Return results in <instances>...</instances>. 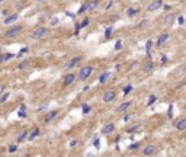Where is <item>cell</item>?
Here are the masks:
<instances>
[{"label": "cell", "mask_w": 186, "mask_h": 157, "mask_svg": "<svg viewBox=\"0 0 186 157\" xmlns=\"http://www.w3.org/2000/svg\"><path fill=\"white\" fill-rule=\"evenodd\" d=\"M114 99H115V92L114 90L106 92V93H105V96H103V102H105V103H109V102H112Z\"/></svg>", "instance_id": "5"}, {"label": "cell", "mask_w": 186, "mask_h": 157, "mask_svg": "<svg viewBox=\"0 0 186 157\" xmlns=\"http://www.w3.org/2000/svg\"><path fill=\"white\" fill-rule=\"evenodd\" d=\"M95 147H96V148H99V138H98V137L95 138Z\"/></svg>", "instance_id": "38"}, {"label": "cell", "mask_w": 186, "mask_h": 157, "mask_svg": "<svg viewBox=\"0 0 186 157\" xmlns=\"http://www.w3.org/2000/svg\"><path fill=\"white\" fill-rule=\"evenodd\" d=\"M98 4H99V0H92V2H89L86 4V10H95L98 7Z\"/></svg>", "instance_id": "6"}, {"label": "cell", "mask_w": 186, "mask_h": 157, "mask_svg": "<svg viewBox=\"0 0 186 157\" xmlns=\"http://www.w3.org/2000/svg\"><path fill=\"white\" fill-rule=\"evenodd\" d=\"M26 51H28V48H22V50H20V53H19V55H22V54H25Z\"/></svg>", "instance_id": "40"}, {"label": "cell", "mask_w": 186, "mask_h": 157, "mask_svg": "<svg viewBox=\"0 0 186 157\" xmlns=\"http://www.w3.org/2000/svg\"><path fill=\"white\" fill-rule=\"evenodd\" d=\"M19 116H20V118H25V116H26V113H25V109H22V111H20V112H19Z\"/></svg>", "instance_id": "35"}, {"label": "cell", "mask_w": 186, "mask_h": 157, "mask_svg": "<svg viewBox=\"0 0 186 157\" xmlns=\"http://www.w3.org/2000/svg\"><path fill=\"white\" fill-rule=\"evenodd\" d=\"M129 106H131V102H124L122 105H119V106H118L116 112H124V111H125V109H128Z\"/></svg>", "instance_id": "13"}, {"label": "cell", "mask_w": 186, "mask_h": 157, "mask_svg": "<svg viewBox=\"0 0 186 157\" xmlns=\"http://www.w3.org/2000/svg\"><path fill=\"white\" fill-rule=\"evenodd\" d=\"M138 147H140V143H134V144H131L128 148H129V150H137Z\"/></svg>", "instance_id": "26"}, {"label": "cell", "mask_w": 186, "mask_h": 157, "mask_svg": "<svg viewBox=\"0 0 186 157\" xmlns=\"http://www.w3.org/2000/svg\"><path fill=\"white\" fill-rule=\"evenodd\" d=\"M45 32H47V29H45V28H36L34 32H32V38L39 39V38H42L45 35Z\"/></svg>", "instance_id": "3"}, {"label": "cell", "mask_w": 186, "mask_h": 157, "mask_svg": "<svg viewBox=\"0 0 186 157\" xmlns=\"http://www.w3.org/2000/svg\"><path fill=\"white\" fill-rule=\"evenodd\" d=\"M161 63H167V57H161Z\"/></svg>", "instance_id": "41"}, {"label": "cell", "mask_w": 186, "mask_h": 157, "mask_svg": "<svg viewBox=\"0 0 186 157\" xmlns=\"http://www.w3.org/2000/svg\"><path fill=\"white\" fill-rule=\"evenodd\" d=\"M121 44H122V42H121V41H118L116 44H115V50H119V48L122 47V45H121Z\"/></svg>", "instance_id": "33"}, {"label": "cell", "mask_w": 186, "mask_h": 157, "mask_svg": "<svg viewBox=\"0 0 186 157\" xmlns=\"http://www.w3.org/2000/svg\"><path fill=\"white\" fill-rule=\"evenodd\" d=\"M38 135H39V129H38V128H35L34 131L29 134V140H35L36 137H38Z\"/></svg>", "instance_id": "17"}, {"label": "cell", "mask_w": 186, "mask_h": 157, "mask_svg": "<svg viewBox=\"0 0 186 157\" xmlns=\"http://www.w3.org/2000/svg\"><path fill=\"white\" fill-rule=\"evenodd\" d=\"M156 99H157V97H156L154 95H153V96H150V99H148V106L154 103V102H156Z\"/></svg>", "instance_id": "27"}, {"label": "cell", "mask_w": 186, "mask_h": 157, "mask_svg": "<svg viewBox=\"0 0 186 157\" xmlns=\"http://www.w3.org/2000/svg\"><path fill=\"white\" fill-rule=\"evenodd\" d=\"M87 25H89V19H84V20H83L82 23H79L80 28H84V26H87Z\"/></svg>", "instance_id": "28"}, {"label": "cell", "mask_w": 186, "mask_h": 157, "mask_svg": "<svg viewBox=\"0 0 186 157\" xmlns=\"http://www.w3.org/2000/svg\"><path fill=\"white\" fill-rule=\"evenodd\" d=\"M16 150H18V147H16V145H10V147H9V151H10V153H15Z\"/></svg>", "instance_id": "31"}, {"label": "cell", "mask_w": 186, "mask_h": 157, "mask_svg": "<svg viewBox=\"0 0 186 157\" xmlns=\"http://www.w3.org/2000/svg\"><path fill=\"white\" fill-rule=\"evenodd\" d=\"M92 71H93V67H92V66L82 67V70H80V73H79V78H80V80H86V78L92 74Z\"/></svg>", "instance_id": "1"}, {"label": "cell", "mask_w": 186, "mask_h": 157, "mask_svg": "<svg viewBox=\"0 0 186 157\" xmlns=\"http://www.w3.org/2000/svg\"><path fill=\"white\" fill-rule=\"evenodd\" d=\"M89 111H90V106L89 105H83V113H89Z\"/></svg>", "instance_id": "29"}, {"label": "cell", "mask_w": 186, "mask_h": 157, "mask_svg": "<svg viewBox=\"0 0 186 157\" xmlns=\"http://www.w3.org/2000/svg\"><path fill=\"white\" fill-rule=\"evenodd\" d=\"M153 67H154V64H153V61H148L147 64L144 66V71L145 73H148V71H151L153 70Z\"/></svg>", "instance_id": "18"}, {"label": "cell", "mask_w": 186, "mask_h": 157, "mask_svg": "<svg viewBox=\"0 0 186 157\" xmlns=\"http://www.w3.org/2000/svg\"><path fill=\"white\" fill-rule=\"evenodd\" d=\"M176 128L179 129V131H183V129H186V118H183V119H180L179 122L176 124Z\"/></svg>", "instance_id": "11"}, {"label": "cell", "mask_w": 186, "mask_h": 157, "mask_svg": "<svg viewBox=\"0 0 186 157\" xmlns=\"http://www.w3.org/2000/svg\"><path fill=\"white\" fill-rule=\"evenodd\" d=\"M57 115H58V112H57V111H52V112H50V113L47 115V118H45V122H50V121H52V119H54V118H55Z\"/></svg>", "instance_id": "15"}, {"label": "cell", "mask_w": 186, "mask_h": 157, "mask_svg": "<svg viewBox=\"0 0 186 157\" xmlns=\"http://www.w3.org/2000/svg\"><path fill=\"white\" fill-rule=\"evenodd\" d=\"M80 61V57H74V58H71V60L67 63V66H66V69H73V67L76 66L77 63Z\"/></svg>", "instance_id": "8"}, {"label": "cell", "mask_w": 186, "mask_h": 157, "mask_svg": "<svg viewBox=\"0 0 186 157\" xmlns=\"http://www.w3.org/2000/svg\"><path fill=\"white\" fill-rule=\"evenodd\" d=\"M154 151H156V147H154V145H147V147L142 150V154H144V156H151Z\"/></svg>", "instance_id": "7"}, {"label": "cell", "mask_w": 186, "mask_h": 157, "mask_svg": "<svg viewBox=\"0 0 186 157\" xmlns=\"http://www.w3.org/2000/svg\"><path fill=\"white\" fill-rule=\"evenodd\" d=\"M114 129H115V125H114V124H108V125H105L103 128H102V132H103V134H110Z\"/></svg>", "instance_id": "9"}, {"label": "cell", "mask_w": 186, "mask_h": 157, "mask_svg": "<svg viewBox=\"0 0 186 157\" xmlns=\"http://www.w3.org/2000/svg\"><path fill=\"white\" fill-rule=\"evenodd\" d=\"M2 2H4V0H0V3H2Z\"/></svg>", "instance_id": "45"}, {"label": "cell", "mask_w": 186, "mask_h": 157, "mask_svg": "<svg viewBox=\"0 0 186 157\" xmlns=\"http://www.w3.org/2000/svg\"><path fill=\"white\" fill-rule=\"evenodd\" d=\"M129 118H131V116H129V115H125V116H124V121H128Z\"/></svg>", "instance_id": "42"}, {"label": "cell", "mask_w": 186, "mask_h": 157, "mask_svg": "<svg viewBox=\"0 0 186 157\" xmlns=\"http://www.w3.org/2000/svg\"><path fill=\"white\" fill-rule=\"evenodd\" d=\"M7 97H9V93H4L3 96L0 97V103H4V102L7 101Z\"/></svg>", "instance_id": "25"}, {"label": "cell", "mask_w": 186, "mask_h": 157, "mask_svg": "<svg viewBox=\"0 0 186 157\" xmlns=\"http://www.w3.org/2000/svg\"><path fill=\"white\" fill-rule=\"evenodd\" d=\"M57 22H58V19H57V18H54L52 20H51V25H57Z\"/></svg>", "instance_id": "39"}, {"label": "cell", "mask_w": 186, "mask_h": 157, "mask_svg": "<svg viewBox=\"0 0 186 157\" xmlns=\"http://www.w3.org/2000/svg\"><path fill=\"white\" fill-rule=\"evenodd\" d=\"M25 137H26V131H23V132H22V134H20V135H19V138H18V140H19V141H22V140H23V138H25Z\"/></svg>", "instance_id": "32"}, {"label": "cell", "mask_w": 186, "mask_h": 157, "mask_svg": "<svg viewBox=\"0 0 186 157\" xmlns=\"http://www.w3.org/2000/svg\"><path fill=\"white\" fill-rule=\"evenodd\" d=\"M161 4H163V2H161V0H154V2H151V3L148 4V10H150V12H154V10L160 9Z\"/></svg>", "instance_id": "4"}, {"label": "cell", "mask_w": 186, "mask_h": 157, "mask_svg": "<svg viewBox=\"0 0 186 157\" xmlns=\"http://www.w3.org/2000/svg\"><path fill=\"white\" fill-rule=\"evenodd\" d=\"M173 20H174V15H172V13H170V15H167L166 18H164V22H166L167 25H170Z\"/></svg>", "instance_id": "21"}, {"label": "cell", "mask_w": 186, "mask_h": 157, "mask_svg": "<svg viewBox=\"0 0 186 157\" xmlns=\"http://www.w3.org/2000/svg\"><path fill=\"white\" fill-rule=\"evenodd\" d=\"M26 66H28V61H23V63H20V69H26Z\"/></svg>", "instance_id": "34"}, {"label": "cell", "mask_w": 186, "mask_h": 157, "mask_svg": "<svg viewBox=\"0 0 186 157\" xmlns=\"http://www.w3.org/2000/svg\"><path fill=\"white\" fill-rule=\"evenodd\" d=\"M20 29H22L20 26H13V28H10L9 31H6V32H4V36H6V38L16 36V35H18V34L20 32Z\"/></svg>", "instance_id": "2"}, {"label": "cell", "mask_w": 186, "mask_h": 157, "mask_svg": "<svg viewBox=\"0 0 186 157\" xmlns=\"http://www.w3.org/2000/svg\"><path fill=\"white\" fill-rule=\"evenodd\" d=\"M73 82H74V74H67L66 77H64V85L66 86L71 85Z\"/></svg>", "instance_id": "12"}, {"label": "cell", "mask_w": 186, "mask_h": 157, "mask_svg": "<svg viewBox=\"0 0 186 157\" xmlns=\"http://www.w3.org/2000/svg\"><path fill=\"white\" fill-rule=\"evenodd\" d=\"M131 90H132V86H131V85L125 86V87H124V95H128Z\"/></svg>", "instance_id": "24"}, {"label": "cell", "mask_w": 186, "mask_h": 157, "mask_svg": "<svg viewBox=\"0 0 186 157\" xmlns=\"http://www.w3.org/2000/svg\"><path fill=\"white\" fill-rule=\"evenodd\" d=\"M183 71L186 73V64H185V66H183Z\"/></svg>", "instance_id": "44"}, {"label": "cell", "mask_w": 186, "mask_h": 157, "mask_svg": "<svg viewBox=\"0 0 186 157\" xmlns=\"http://www.w3.org/2000/svg\"><path fill=\"white\" fill-rule=\"evenodd\" d=\"M13 58V54H4V55H0V63H3V61H7Z\"/></svg>", "instance_id": "20"}, {"label": "cell", "mask_w": 186, "mask_h": 157, "mask_svg": "<svg viewBox=\"0 0 186 157\" xmlns=\"http://www.w3.org/2000/svg\"><path fill=\"white\" fill-rule=\"evenodd\" d=\"M177 20H179V23H180V25H182V23L185 22V19H183V16H179V18H177Z\"/></svg>", "instance_id": "37"}, {"label": "cell", "mask_w": 186, "mask_h": 157, "mask_svg": "<svg viewBox=\"0 0 186 157\" xmlns=\"http://www.w3.org/2000/svg\"><path fill=\"white\" fill-rule=\"evenodd\" d=\"M151 39H148L147 41V44H145V53H147V57L148 58H150V57H151V53H150V48H151Z\"/></svg>", "instance_id": "16"}, {"label": "cell", "mask_w": 186, "mask_h": 157, "mask_svg": "<svg viewBox=\"0 0 186 157\" xmlns=\"http://www.w3.org/2000/svg\"><path fill=\"white\" fill-rule=\"evenodd\" d=\"M15 20H18V15H10V16H6V19H4V23L6 25H10V23H13Z\"/></svg>", "instance_id": "10"}, {"label": "cell", "mask_w": 186, "mask_h": 157, "mask_svg": "<svg viewBox=\"0 0 186 157\" xmlns=\"http://www.w3.org/2000/svg\"><path fill=\"white\" fill-rule=\"evenodd\" d=\"M140 129H141V127H140V125H134V127H131V128L128 129V132H129V134H132V132L140 131Z\"/></svg>", "instance_id": "22"}, {"label": "cell", "mask_w": 186, "mask_h": 157, "mask_svg": "<svg viewBox=\"0 0 186 157\" xmlns=\"http://www.w3.org/2000/svg\"><path fill=\"white\" fill-rule=\"evenodd\" d=\"M83 12H86V4H83V6L79 9V13H83Z\"/></svg>", "instance_id": "36"}, {"label": "cell", "mask_w": 186, "mask_h": 157, "mask_svg": "<svg viewBox=\"0 0 186 157\" xmlns=\"http://www.w3.org/2000/svg\"><path fill=\"white\" fill-rule=\"evenodd\" d=\"M167 38H169V35H167V34H163V35H160V36H158V39H157V45H158V47H160V45H163L164 42L167 41Z\"/></svg>", "instance_id": "14"}, {"label": "cell", "mask_w": 186, "mask_h": 157, "mask_svg": "<svg viewBox=\"0 0 186 157\" xmlns=\"http://www.w3.org/2000/svg\"><path fill=\"white\" fill-rule=\"evenodd\" d=\"M138 12H140V9H128V12H126V13H128V16H134L135 13H138Z\"/></svg>", "instance_id": "23"}, {"label": "cell", "mask_w": 186, "mask_h": 157, "mask_svg": "<svg viewBox=\"0 0 186 157\" xmlns=\"http://www.w3.org/2000/svg\"><path fill=\"white\" fill-rule=\"evenodd\" d=\"M2 92H3V86H0V93H2Z\"/></svg>", "instance_id": "43"}, {"label": "cell", "mask_w": 186, "mask_h": 157, "mask_svg": "<svg viewBox=\"0 0 186 157\" xmlns=\"http://www.w3.org/2000/svg\"><path fill=\"white\" fill-rule=\"evenodd\" d=\"M110 34H112V28H108V29H106V32H105V36L109 38V36H110Z\"/></svg>", "instance_id": "30"}, {"label": "cell", "mask_w": 186, "mask_h": 157, "mask_svg": "<svg viewBox=\"0 0 186 157\" xmlns=\"http://www.w3.org/2000/svg\"><path fill=\"white\" fill-rule=\"evenodd\" d=\"M109 76H110V73H109V71H105L103 74H102L100 77H99V82H100V83L106 82V80H108V77H109Z\"/></svg>", "instance_id": "19"}]
</instances>
